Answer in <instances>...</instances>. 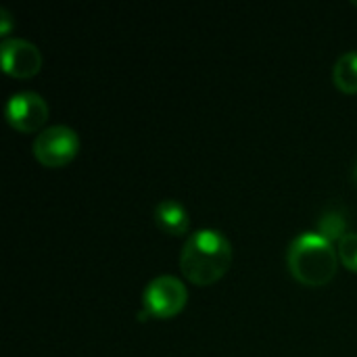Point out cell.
<instances>
[{"mask_svg": "<svg viewBox=\"0 0 357 357\" xmlns=\"http://www.w3.org/2000/svg\"><path fill=\"white\" fill-rule=\"evenodd\" d=\"M232 261L230 241L213 228H201L188 234L180 251V270L184 276L199 284L207 287L222 278Z\"/></svg>", "mask_w": 357, "mask_h": 357, "instance_id": "1", "label": "cell"}, {"mask_svg": "<svg viewBox=\"0 0 357 357\" xmlns=\"http://www.w3.org/2000/svg\"><path fill=\"white\" fill-rule=\"evenodd\" d=\"M339 253L333 243L318 232H303L293 238L287 251V264L291 274L310 287H322L337 274Z\"/></svg>", "mask_w": 357, "mask_h": 357, "instance_id": "2", "label": "cell"}, {"mask_svg": "<svg viewBox=\"0 0 357 357\" xmlns=\"http://www.w3.org/2000/svg\"><path fill=\"white\" fill-rule=\"evenodd\" d=\"M188 291L178 276L161 274L149 280L142 293V305L146 316L153 318H172L186 305Z\"/></svg>", "mask_w": 357, "mask_h": 357, "instance_id": "3", "label": "cell"}, {"mask_svg": "<svg viewBox=\"0 0 357 357\" xmlns=\"http://www.w3.org/2000/svg\"><path fill=\"white\" fill-rule=\"evenodd\" d=\"M31 149L40 163L48 167H61L75 157L79 149V136L69 126H48L33 138Z\"/></svg>", "mask_w": 357, "mask_h": 357, "instance_id": "4", "label": "cell"}, {"mask_svg": "<svg viewBox=\"0 0 357 357\" xmlns=\"http://www.w3.org/2000/svg\"><path fill=\"white\" fill-rule=\"evenodd\" d=\"M6 119L19 132H33L48 119V102L33 90H23L6 100Z\"/></svg>", "mask_w": 357, "mask_h": 357, "instance_id": "5", "label": "cell"}, {"mask_svg": "<svg viewBox=\"0 0 357 357\" xmlns=\"http://www.w3.org/2000/svg\"><path fill=\"white\" fill-rule=\"evenodd\" d=\"M2 69L15 77H29L40 71L42 54L36 44L23 38H4L0 42Z\"/></svg>", "mask_w": 357, "mask_h": 357, "instance_id": "6", "label": "cell"}, {"mask_svg": "<svg viewBox=\"0 0 357 357\" xmlns=\"http://www.w3.org/2000/svg\"><path fill=\"white\" fill-rule=\"evenodd\" d=\"M155 222L169 234H184L188 230V211L176 199H163L155 207Z\"/></svg>", "mask_w": 357, "mask_h": 357, "instance_id": "7", "label": "cell"}, {"mask_svg": "<svg viewBox=\"0 0 357 357\" xmlns=\"http://www.w3.org/2000/svg\"><path fill=\"white\" fill-rule=\"evenodd\" d=\"M335 86L343 92H357V50L343 52L333 67Z\"/></svg>", "mask_w": 357, "mask_h": 357, "instance_id": "8", "label": "cell"}, {"mask_svg": "<svg viewBox=\"0 0 357 357\" xmlns=\"http://www.w3.org/2000/svg\"><path fill=\"white\" fill-rule=\"evenodd\" d=\"M318 234H322L326 241H341L345 232V218L341 211L331 209L326 213H322V218L318 220Z\"/></svg>", "mask_w": 357, "mask_h": 357, "instance_id": "9", "label": "cell"}, {"mask_svg": "<svg viewBox=\"0 0 357 357\" xmlns=\"http://www.w3.org/2000/svg\"><path fill=\"white\" fill-rule=\"evenodd\" d=\"M337 253L341 257V261L357 272V232H347L343 234V238L337 245Z\"/></svg>", "mask_w": 357, "mask_h": 357, "instance_id": "10", "label": "cell"}, {"mask_svg": "<svg viewBox=\"0 0 357 357\" xmlns=\"http://www.w3.org/2000/svg\"><path fill=\"white\" fill-rule=\"evenodd\" d=\"M13 15L8 13V8L6 6H0V33L6 38L8 36V31H10V27H13Z\"/></svg>", "mask_w": 357, "mask_h": 357, "instance_id": "11", "label": "cell"}, {"mask_svg": "<svg viewBox=\"0 0 357 357\" xmlns=\"http://www.w3.org/2000/svg\"><path fill=\"white\" fill-rule=\"evenodd\" d=\"M354 176H356V180H357V165H356V169H354Z\"/></svg>", "mask_w": 357, "mask_h": 357, "instance_id": "12", "label": "cell"}]
</instances>
